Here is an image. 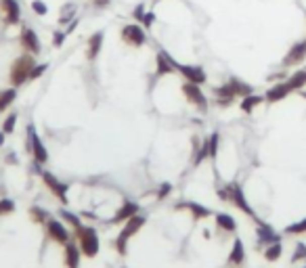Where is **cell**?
I'll return each instance as SVG.
<instances>
[{"label":"cell","mask_w":306,"mask_h":268,"mask_svg":"<svg viewBox=\"0 0 306 268\" xmlns=\"http://www.w3.org/2000/svg\"><path fill=\"white\" fill-rule=\"evenodd\" d=\"M34 65H36V57H34V55H30V52L19 55V57L13 61L11 72H9V80H11L13 86L19 88L21 84H25L27 80H30V72L34 69Z\"/></svg>","instance_id":"cell-1"},{"label":"cell","mask_w":306,"mask_h":268,"mask_svg":"<svg viewBox=\"0 0 306 268\" xmlns=\"http://www.w3.org/2000/svg\"><path fill=\"white\" fill-rule=\"evenodd\" d=\"M76 237L80 243V251L84 253L86 258H94L96 251H99V237H96V231L92 227H78L76 229Z\"/></svg>","instance_id":"cell-2"},{"label":"cell","mask_w":306,"mask_h":268,"mask_svg":"<svg viewBox=\"0 0 306 268\" xmlns=\"http://www.w3.org/2000/svg\"><path fill=\"white\" fill-rule=\"evenodd\" d=\"M220 197H222V199H229L231 203H235V205H237L241 211H245L247 216L256 218L254 209L247 205V201H245V195H243V191H241V187L237 185V182H233V185H229L225 191H220Z\"/></svg>","instance_id":"cell-3"},{"label":"cell","mask_w":306,"mask_h":268,"mask_svg":"<svg viewBox=\"0 0 306 268\" xmlns=\"http://www.w3.org/2000/svg\"><path fill=\"white\" fill-rule=\"evenodd\" d=\"M143 224H145V218L138 216V214H134L130 220H126V227H124L122 235L118 237V241H116V247H118L120 253H126V243H128V239H130L132 235H136L138 231H141Z\"/></svg>","instance_id":"cell-4"},{"label":"cell","mask_w":306,"mask_h":268,"mask_svg":"<svg viewBox=\"0 0 306 268\" xmlns=\"http://www.w3.org/2000/svg\"><path fill=\"white\" fill-rule=\"evenodd\" d=\"M0 19L5 25L21 23V7L19 0H0Z\"/></svg>","instance_id":"cell-5"},{"label":"cell","mask_w":306,"mask_h":268,"mask_svg":"<svg viewBox=\"0 0 306 268\" xmlns=\"http://www.w3.org/2000/svg\"><path fill=\"white\" fill-rule=\"evenodd\" d=\"M183 94H185V98H187L191 105H195V107L201 111V114H206V111H208V98H206V94L201 92L199 84L185 82V84H183Z\"/></svg>","instance_id":"cell-6"},{"label":"cell","mask_w":306,"mask_h":268,"mask_svg":"<svg viewBox=\"0 0 306 268\" xmlns=\"http://www.w3.org/2000/svg\"><path fill=\"white\" fill-rule=\"evenodd\" d=\"M122 40L126 42L128 46H143L145 42H147V36H145V30H143V25H138V23H128V25H124L122 27Z\"/></svg>","instance_id":"cell-7"},{"label":"cell","mask_w":306,"mask_h":268,"mask_svg":"<svg viewBox=\"0 0 306 268\" xmlns=\"http://www.w3.org/2000/svg\"><path fill=\"white\" fill-rule=\"evenodd\" d=\"M27 140H30V149H32V155H34L36 164H46L48 162V153H46V147L42 145V140H40L34 124L27 126Z\"/></svg>","instance_id":"cell-8"},{"label":"cell","mask_w":306,"mask_h":268,"mask_svg":"<svg viewBox=\"0 0 306 268\" xmlns=\"http://www.w3.org/2000/svg\"><path fill=\"white\" fill-rule=\"evenodd\" d=\"M19 42H21L23 50H25V52H30V55H34V57H38L40 50H42V44H40L38 34L32 30V27H27V25H23V27H21Z\"/></svg>","instance_id":"cell-9"},{"label":"cell","mask_w":306,"mask_h":268,"mask_svg":"<svg viewBox=\"0 0 306 268\" xmlns=\"http://www.w3.org/2000/svg\"><path fill=\"white\" fill-rule=\"evenodd\" d=\"M174 67H176V72L185 78V82H193V84H199V86H201V84H206V80H208L203 67H199V65H183V63H176Z\"/></svg>","instance_id":"cell-10"},{"label":"cell","mask_w":306,"mask_h":268,"mask_svg":"<svg viewBox=\"0 0 306 268\" xmlns=\"http://www.w3.org/2000/svg\"><path fill=\"white\" fill-rule=\"evenodd\" d=\"M304 59H306V40H300L287 50V55L283 57V67H296Z\"/></svg>","instance_id":"cell-11"},{"label":"cell","mask_w":306,"mask_h":268,"mask_svg":"<svg viewBox=\"0 0 306 268\" xmlns=\"http://www.w3.org/2000/svg\"><path fill=\"white\" fill-rule=\"evenodd\" d=\"M46 231H48V237L50 239H55L57 243H61V245H67L69 243V231L63 227V224L59 222V220H46Z\"/></svg>","instance_id":"cell-12"},{"label":"cell","mask_w":306,"mask_h":268,"mask_svg":"<svg viewBox=\"0 0 306 268\" xmlns=\"http://www.w3.org/2000/svg\"><path fill=\"white\" fill-rule=\"evenodd\" d=\"M176 61L170 57L166 50H160L158 52V57H156V74L158 76H168L172 72H176Z\"/></svg>","instance_id":"cell-13"},{"label":"cell","mask_w":306,"mask_h":268,"mask_svg":"<svg viewBox=\"0 0 306 268\" xmlns=\"http://www.w3.org/2000/svg\"><path fill=\"white\" fill-rule=\"evenodd\" d=\"M42 180L46 182V187L59 197L61 203H67V185H63L61 180H57L50 172H42Z\"/></svg>","instance_id":"cell-14"},{"label":"cell","mask_w":306,"mask_h":268,"mask_svg":"<svg viewBox=\"0 0 306 268\" xmlns=\"http://www.w3.org/2000/svg\"><path fill=\"white\" fill-rule=\"evenodd\" d=\"M289 92H291V88L287 86V82H277V84H273V86L267 90V94H264V101H269V103L283 101Z\"/></svg>","instance_id":"cell-15"},{"label":"cell","mask_w":306,"mask_h":268,"mask_svg":"<svg viewBox=\"0 0 306 268\" xmlns=\"http://www.w3.org/2000/svg\"><path fill=\"white\" fill-rule=\"evenodd\" d=\"M103 38L105 34L103 32H94L90 38H88V59L94 61L96 57H99V52L103 48Z\"/></svg>","instance_id":"cell-16"},{"label":"cell","mask_w":306,"mask_h":268,"mask_svg":"<svg viewBox=\"0 0 306 268\" xmlns=\"http://www.w3.org/2000/svg\"><path fill=\"white\" fill-rule=\"evenodd\" d=\"M138 211V205L136 203H132V201H126L120 209H118V214L114 216V220L111 222H124V220H130L134 214Z\"/></svg>","instance_id":"cell-17"},{"label":"cell","mask_w":306,"mask_h":268,"mask_svg":"<svg viewBox=\"0 0 306 268\" xmlns=\"http://www.w3.org/2000/svg\"><path fill=\"white\" fill-rule=\"evenodd\" d=\"M285 82H287V86L291 88V92L304 88V86H306V67H304V69H298V72H294Z\"/></svg>","instance_id":"cell-18"},{"label":"cell","mask_w":306,"mask_h":268,"mask_svg":"<svg viewBox=\"0 0 306 268\" xmlns=\"http://www.w3.org/2000/svg\"><path fill=\"white\" fill-rule=\"evenodd\" d=\"M229 86L233 88V92H235V96H247V94H252L254 92V88L252 86H249V84L247 82H241L239 78H231L229 80Z\"/></svg>","instance_id":"cell-19"},{"label":"cell","mask_w":306,"mask_h":268,"mask_svg":"<svg viewBox=\"0 0 306 268\" xmlns=\"http://www.w3.org/2000/svg\"><path fill=\"white\" fill-rule=\"evenodd\" d=\"M80 247H76L74 243H67L65 245V264L67 268H78L80 264Z\"/></svg>","instance_id":"cell-20"},{"label":"cell","mask_w":306,"mask_h":268,"mask_svg":"<svg viewBox=\"0 0 306 268\" xmlns=\"http://www.w3.org/2000/svg\"><path fill=\"white\" fill-rule=\"evenodd\" d=\"M262 101H264V96L254 94V92H252V94H247V96H243V98H241V105H239V107H241L243 114H252V111H254Z\"/></svg>","instance_id":"cell-21"},{"label":"cell","mask_w":306,"mask_h":268,"mask_svg":"<svg viewBox=\"0 0 306 268\" xmlns=\"http://www.w3.org/2000/svg\"><path fill=\"white\" fill-rule=\"evenodd\" d=\"M258 239H260V243H277L279 241V235H277L271 227H267V224H260V229H258Z\"/></svg>","instance_id":"cell-22"},{"label":"cell","mask_w":306,"mask_h":268,"mask_svg":"<svg viewBox=\"0 0 306 268\" xmlns=\"http://www.w3.org/2000/svg\"><path fill=\"white\" fill-rule=\"evenodd\" d=\"M17 98V88L13 86V88H7V90H3L0 92V111H5V109H9L11 105H13V101Z\"/></svg>","instance_id":"cell-23"},{"label":"cell","mask_w":306,"mask_h":268,"mask_svg":"<svg viewBox=\"0 0 306 268\" xmlns=\"http://www.w3.org/2000/svg\"><path fill=\"white\" fill-rule=\"evenodd\" d=\"M216 224L227 233H235V229H237V222H235L229 214H216Z\"/></svg>","instance_id":"cell-24"},{"label":"cell","mask_w":306,"mask_h":268,"mask_svg":"<svg viewBox=\"0 0 306 268\" xmlns=\"http://www.w3.org/2000/svg\"><path fill=\"white\" fill-rule=\"evenodd\" d=\"M243 258H245V253H243L241 239H235V245H233V251H231V256H229V262L231 264H241Z\"/></svg>","instance_id":"cell-25"},{"label":"cell","mask_w":306,"mask_h":268,"mask_svg":"<svg viewBox=\"0 0 306 268\" xmlns=\"http://www.w3.org/2000/svg\"><path fill=\"white\" fill-rule=\"evenodd\" d=\"M72 19H76V5H67L61 9V17H59V25H67Z\"/></svg>","instance_id":"cell-26"},{"label":"cell","mask_w":306,"mask_h":268,"mask_svg":"<svg viewBox=\"0 0 306 268\" xmlns=\"http://www.w3.org/2000/svg\"><path fill=\"white\" fill-rule=\"evenodd\" d=\"M264 258H267L269 262H275V260L281 258V245H279V241L271 243V245L267 247V251H264Z\"/></svg>","instance_id":"cell-27"},{"label":"cell","mask_w":306,"mask_h":268,"mask_svg":"<svg viewBox=\"0 0 306 268\" xmlns=\"http://www.w3.org/2000/svg\"><path fill=\"white\" fill-rule=\"evenodd\" d=\"M218 132H214L210 138H208V153H210V157H216V153H218Z\"/></svg>","instance_id":"cell-28"},{"label":"cell","mask_w":306,"mask_h":268,"mask_svg":"<svg viewBox=\"0 0 306 268\" xmlns=\"http://www.w3.org/2000/svg\"><path fill=\"white\" fill-rule=\"evenodd\" d=\"M191 211H193V218H206V216H210V209L203 207V205H197V203H189Z\"/></svg>","instance_id":"cell-29"},{"label":"cell","mask_w":306,"mask_h":268,"mask_svg":"<svg viewBox=\"0 0 306 268\" xmlns=\"http://www.w3.org/2000/svg\"><path fill=\"white\" fill-rule=\"evenodd\" d=\"M15 122H17V114H11V116H7L5 124H3V132H5V134H11L13 130H15Z\"/></svg>","instance_id":"cell-30"},{"label":"cell","mask_w":306,"mask_h":268,"mask_svg":"<svg viewBox=\"0 0 306 268\" xmlns=\"http://www.w3.org/2000/svg\"><path fill=\"white\" fill-rule=\"evenodd\" d=\"M32 11L36 13V15H40V17H44L46 13H48V7L42 3V0H32Z\"/></svg>","instance_id":"cell-31"},{"label":"cell","mask_w":306,"mask_h":268,"mask_svg":"<svg viewBox=\"0 0 306 268\" xmlns=\"http://www.w3.org/2000/svg\"><path fill=\"white\" fill-rule=\"evenodd\" d=\"M48 69V65L46 63H40V65H34V69L30 72V80H38L40 76H44V72Z\"/></svg>","instance_id":"cell-32"},{"label":"cell","mask_w":306,"mask_h":268,"mask_svg":"<svg viewBox=\"0 0 306 268\" xmlns=\"http://www.w3.org/2000/svg\"><path fill=\"white\" fill-rule=\"evenodd\" d=\"M61 216L69 222V224H72V227L74 229H78V227H82V224H80V220H78V216H74L72 214V211H67V209H61Z\"/></svg>","instance_id":"cell-33"},{"label":"cell","mask_w":306,"mask_h":268,"mask_svg":"<svg viewBox=\"0 0 306 268\" xmlns=\"http://www.w3.org/2000/svg\"><path fill=\"white\" fill-rule=\"evenodd\" d=\"M65 38H67V34H65V30L61 32V30H55V34H53V44L55 46H63V42H65Z\"/></svg>","instance_id":"cell-34"},{"label":"cell","mask_w":306,"mask_h":268,"mask_svg":"<svg viewBox=\"0 0 306 268\" xmlns=\"http://www.w3.org/2000/svg\"><path fill=\"white\" fill-rule=\"evenodd\" d=\"M300 260H306V245L304 243L296 245V253H294V258H291V262H300Z\"/></svg>","instance_id":"cell-35"},{"label":"cell","mask_w":306,"mask_h":268,"mask_svg":"<svg viewBox=\"0 0 306 268\" xmlns=\"http://www.w3.org/2000/svg\"><path fill=\"white\" fill-rule=\"evenodd\" d=\"M141 23H143V27H151L153 23H156V13H153V11H147L145 15H143V19H141Z\"/></svg>","instance_id":"cell-36"},{"label":"cell","mask_w":306,"mask_h":268,"mask_svg":"<svg viewBox=\"0 0 306 268\" xmlns=\"http://www.w3.org/2000/svg\"><path fill=\"white\" fill-rule=\"evenodd\" d=\"M285 233H306V220H302L298 224H291V227L285 229Z\"/></svg>","instance_id":"cell-37"},{"label":"cell","mask_w":306,"mask_h":268,"mask_svg":"<svg viewBox=\"0 0 306 268\" xmlns=\"http://www.w3.org/2000/svg\"><path fill=\"white\" fill-rule=\"evenodd\" d=\"M13 207L15 205H13L11 199H3L0 201V214H9V211H13Z\"/></svg>","instance_id":"cell-38"},{"label":"cell","mask_w":306,"mask_h":268,"mask_svg":"<svg viewBox=\"0 0 306 268\" xmlns=\"http://www.w3.org/2000/svg\"><path fill=\"white\" fill-rule=\"evenodd\" d=\"M145 13H147V11H145V5H138V7H136V9L132 11V17H134L136 21H141V19H143V15H145Z\"/></svg>","instance_id":"cell-39"},{"label":"cell","mask_w":306,"mask_h":268,"mask_svg":"<svg viewBox=\"0 0 306 268\" xmlns=\"http://www.w3.org/2000/svg\"><path fill=\"white\" fill-rule=\"evenodd\" d=\"M32 216H34V220H38V222H42V220H46V214L40 207H34L32 209Z\"/></svg>","instance_id":"cell-40"},{"label":"cell","mask_w":306,"mask_h":268,"mask_svg":"<svg viewBox=\"0 0 306 268\" xmlns=\"http://www.w3.org/2000/svg\"><path fill=\"white\" fill-rule=\"evenodd\" d=\"M78 21H80L78 17H76V19H72V21H69V25L65 27V34H67V36H69V34H72V32L76 30V27H78Z\"/></svg>","instance_id":"cell-41"},{"label":"cell","mask_w":306,"mask_h":268,"mask_svg":"<svg viewBox=\"0 0 306 268\" xmlns=\"http://www.w3.org/2000/svg\"><path fill=\"white\" fill-rule=\"evenodd\" d=\"M172 191V187L168 185V182H164V185H162V189H160V199H162V197H166V195H168Z\"/></svg>","instance_id":"cell-42"},{"label":"cell","mask_w":306,"mask_h":268,"mask_svg":"<svg viewBox=\"0 0 306 268\" xmlns=\"http://www.w3.org/2000/svg\"><path fill=\"white\" fill-rule=\"evenodd\" d=\"M7 162H9V164H15V162H17V159H15V155H13V153H11V155H9V157H7Z\"/></svg>","instance_id":"cell-43"},{"label":"cell","mask_w":306,"mask_h":268,"mask_svg":"<svg viewBox=\"0 0 306 268\" xmlns=\"http://www.w3.org/2000/svg\"><path fill=\"white\" fill-rule=\"evenodd\" d=\"M3 145H5V132L0 130V147H3Z\"/></svg>","instance_id":"cell-44"}]
</instances>
